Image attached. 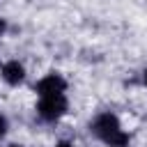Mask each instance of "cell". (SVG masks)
<instances>
[{"label":"cell","mask_w":147,"mask_h":147,"mask_svg":"<svg viewBox=\"0 0 147 147\" xmlns=\"http://www.w3.org/2000/svg\"><path fill=\"white\" fill-rule=\"evenodd\" d=\"M90 131L108 147H129V140L131 136L122 129V122L115 113L106 110V113H99L92 122H90Z\"/></svg>","instance_id":"1"},{"label":"cell","mask_w":147,"mask_h":147,"mask_svg":"<svg viewBox=\"0 0 147 147\" xmlns=\"http://www.w3.org/2000/svg\"><path fill=\"white\" fill-rule=\"evenodd\" d=\"M69 110V101L67 94H48V96H39L37 103V115L44 122H57L67 115Z\"/></svg>","instance_id":"2"},{"label":"cell","mask_w":147,"mask_h":147,"mask_svg":"<svg viewBox=\"0 0 147 147\" xmlns=\"http://www.w3.org/2000/svg\"><path fill=\"white\" fill-rule=\"evenodd\" d=\"M34 92H37L39 96H48V94H64V92H67V80H64V76H62V74L51 71V74H46L44 78H39V80H37Z\"/></svg>","instance_id":"3"},{"label":"cell","mask_w":147,"mask_h":147,"mask_svg":"<svg viewBox=\"0 0 147 147\" xmlns=\"http://www.w3.org/2000/svg\"><path fill=\"white\" fill-rule=\"evenodd\" d=\"M0 76H2V80H5L7 85H21V83L25 80V67H23L18 60H9V62L2 64Z\"/></svg>","instance_id":"4"},{"label":"cell","mask_w":147,"mask_h":147,"mask_svg":"<svg viewBox=\"0 0 147 147\" xmlns=\"http://www.w3.org/2000/svg\"><path fill=\"white\" fill-rule=\"evenodd\" d=\"M7 131H9V122H7L5 115H0V140L7 136Z\"/></svg>","instance_id":"5"},{"label":"cell","mask_w":147,"mask_h":147,"mask_svg":"<svg viewBox=\"0 0 147 147\" xmlns=\"http://www.w3.org/2000/svg\"><path fill=\"white\" fill-rule=\"evenodd\" d=\"M5 32H7V21H5L2 16H0V37H2Z\"/></svg>","instance_id":"6"},{"label":"cell","mask_w":147,"mask_h":147,"mask_svg":"<svg viewBox=\"0 0 147 147\" xmlns=\"http://www.w3.org/2000/svg\"><path fill=\"white\" fill-rule=\"evenodd\" d=\"M55 147H74V145H71V142H57Z\"/></svg>","instance_id":"7"},{"label":"cell","mask_w":147,"mask_h":147,"mask_svg":"<svg viewBox=\"0 0 147 147\" xmlns=\"http://www.w3.org/2000/svg\"><path fill=\"white\" fill-rule=\"evenodd\" d=\"M142 83H145V85H147V69H145V71H142Z\"/></svg>","instance_id":"8"},{"label":"cell","mask_w":147,"mask_h":147,"mask_svg":"<svg viewBox=\"0 0 147 147\" xmlns=\"http://www.w3.org/2000/svg\"><path fill=\"white\" fill-rule=\"evenodd\" d=\"M7 147H23V145H7Z\"/></svg>","instance_id":"9"}]
</instances>
